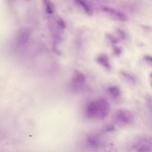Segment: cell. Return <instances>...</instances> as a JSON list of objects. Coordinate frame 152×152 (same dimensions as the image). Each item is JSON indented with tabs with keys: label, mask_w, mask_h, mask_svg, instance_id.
<instances>
[{
	"label": "cell",
	"mask_w": 152,
	"mask_h": 152,
	"mask_svg": "<svg viewBox=\"0 0 152 152\" xmlns=\"http://www.w3.org/2000/svg\"><path fill=\"white\" fill-rule=\"evenodd\" d=\"M97 109L96 117L99 119L105 118L109 113L110 110V105L109 103L104 99H100L97 101Z\"/></svg>",
	"instance_id": "cell-1"
},
{
	"label": "cell",
	"mask_w": 152,
	"mask_h": 152,
	"mask_svg": "<svg viewBox=\"0 0 152 152\" xmlns=\"http://www.w3.org/2000/svg\"><path fill=\"white\" fill-rule=\"evenodd\" d=\"M115 115L117 120L124 123H130L133 118V114L130 111L124 109L118 110L115 112Z\"/></svg>",
	"instance_id": "cell-2"
},
{
	"label": "cell",
	"mask_w": 152,
	"mask_h": 152,
	"mask_svg": "<svg viewBox=\"0 0 152 152\" xmlns=\"http://www.w3.org/2000/svg\"><path fill=\"white\" fill-rule=\"evenodd\" d=\"M102 10L117 20L124 22L128 20L126 14L113 8L105 6L102 7Z\"/></svg>",
	"instance_id": "cell-3"
},
{
	"label": "cell",
	"mask_w": 152,
	"mask_h": 152,
	"mask_svg": "<svg viewBox=\"0 0 152 152\" xmlns=\"http://www.w3.org/2000/svg\"><path fill=\"white\" fill-rule=\"evenodd\" d=\"M85 82V77L81 73L76 71L72 77V83L74 90H77L81 88Z\"/></svg>",
	"instance_id": "cell-4"
},
{
	"label": "cell",
	"mask_w": 152,
	"mask_h": 152,
	"mask_svg": "<svg viewBox=\"0 0 152 152\" xmlns=\"http://www.w3.org/2000/svg\"><path fill=\"white\" fill-rule=\"evenodd\" d=\"M97 109V101L90 102L88 105L86 110V115L88 118L96 117Z\"/></svg>",
	"instance_id": "cell-5"
},
{
	"label": "cell",
	"mask_w": 152,
	"mask_h": 152,
	"mask_svg": "<svg viewBox=\"0 0 152 152\" xmlns=\"http://www.w3.org/2000/svg\"><path fill=\"white\" fill-rule=\"evenodd\" d=\"M30 30L28 28H23L19 31L18 34V42L20 44L25 43L30 36Z\"/></svg>",
	"instance_id": "cell-6"
},
{
	"label": "cell",
	"mask_w": 152,
	"mask_h": 152,
	"mask_svg": "<svg viewBox=\"0 0 152 152\" xmlns=\"http://www.w3.org/2000/svg\"><path fill=\"white\" fill-rule=\"evenodd\" d=\"M97 62L106 69H109L110 68V66L109 62L107 56L105 55H101L97 58Z\"/></svg>",
	"instance_id": "cell-7"
},
{
	"label": "cell",
	"mask_w": 152,
	"mask_h": 152,
	"mask_svg": "<svg viewBox=\"0 0 152 152\" xmlns=\"http://www.w3.org/2000/svg\"><path fill=\"white\" fill-rule=\"evenodd\" d=\"M76 3L82 7L86 13L89 15L93 14V11L89 5L85 1L81 0L75 1Z\"/></svg>",
	"instance_id": "cell-8"
},
{
	"label": "cell",
	"mask_w": 152,
	"mask_h": 152,
	"mask_svg": "<svg viewBox=\"0 0 152 152\" xmlns=\"http://www.w3.org/2000/svg\"><path fill=\"white\" fill-rule=\"evenodd\" d=\"M109 93L112 98H117L120 94V90L118 87L116 86H111L108 89Z\"/></svg>",
	"instance_id": "cell-9"
},
{
	"label": "cell",
	"mask_w": 152,
	"mask_h": 152,
	"mask_svg": "<svg viewBox=\"0 0 152 152\" xmlns=\"http://www.w3.org/2000/svg\"><path fill=\"white\" fill-rule=\"evenodd\" d=\"M122 76L131 84L134 85L136 83V80L134 77L131 74L124 71L121 72Z\"/></svg>",
	"instance_id": "cell-10"
},
{
	"label": "cell",
	"mask_w": 152,
	"mask_h": 152,
	"mask_svg": "<svg viewBox=\"0 0 152 152\" xmlns=\"http://www.w3.org/2000/svg\"><path fill=\"white\" fill-rule=\"evenodd\" d=\"M46 12L48 14L53 13L54 12V7L53 4L49 1L45 0Z\"/></svg>",
	"instance_id": "cell-11"
},
{
	"label": "cell",
	"mask_w": 152,
	"mask_h": 152,
	"mask_svg": "<svg viewBox=\"0 0 152 152\" xmlns=\"http://www.w3.org/2000/svg\"><path fill=\"white\" fill-rule=\"evenodd\" d=\"M106 37L108 40L112 44H115L118 42V39L111 34H106Z\"/></svg>",
	"instance_id": "cell-12"
},
{
	"label": "cell",
	"mask_w": 152,
	"mask_h": 152,
	"mask_svg": "<svg viewBox=\"0 0 152 152\" xmlns=\"http://www.w3.org/2000/svg\"><path fill=\"white\" fill-rule=\"evenodd\" d=\"M122 52L121 48L118 46H115L113 48V53L116 56H118L121 55Z\"/></svg>",
	"instance_id": "cell-13"
},
{
	"label": "cell",
	"mask_w": 152,
	"mask_h": 152,
	"mask_svg": "<svg viewBox=\"0 0 152 152\" xmlns=\"http://www.w3.org/2000/svg\"><path fill=\"white\" fill-rule=\"evenodd\" d=\"M117 31L119 37L122 39H124L126 37V35L125 33L121 30L118 29L117 30Z\"/></svg>",
	"instance_id": "cell-14"
},
{
	"label": "cell",
	"mask_w": 152,
	"mask_h": 152,
	"mask_svg": "<svg viewBox=\"0 0 152 152\" xmlns=\"http://www.w3.org/2000/svg\"><path fill=\"white\" fill-rule=\"evenodd\" d=\"M58 24L60 27L64 29L66 27V24L63 20L62 19H59L58 21Z\"/></svg>",
	"instance_id": "cell-15"
},
{
	"label": "cell",
	"mask_w": 152,
	"mask_h": 152,
	"mask_svg": "<svg viewBox=\"0 0 152 152\" xmlns=\"http://www.w3.org/2000/svg\"><path fill=\"white\" fill-rule=\"evenodd\" d=\"M144 59L152 64V56L146 55L144 57Z\"/></svg>",
	"instance_id": "cell-16"
},
{
	"label": "cell",
	"mask_w": 152,
	"mask_h": 152,
	"mask_svg": "<svg viewBox=\"0 0 152 152\" xmlns=\"http://www.w3.org/2000/svg\"><path fill=\"white\" fill-rule=\"evenodd\" d=\"M148 150V148L147 147L144 146L139 150V152H147Z\"/></svg>",
	"instance_id": "cell-17"
},
{
	"label": "cell",
	"mask_w": 152,
	"mask_h": 152,
	"mask_svg": "<svg viewBox=\"0 0 152 152\" xmlns=\"http://www.w3.org/2000/svg\"><path fill=\"white\" fill-rule=\"evenodd\" d=\"M106 129L107 131H110L113 130L114 127L113 126L109 125L106 126Z\"/></svg>",
	"instance_id": "cell-18"
},
{
	"label": "cell",
	"mask_w": 152,
	"mask_h": 152,
	"mask_svg": "<svg viewBox=\"0 0 152 152\" xmlns=\"http://www.w3.org/2000/svg\"><path fill=\"white\" fill-rule=\"evenodd\" d=\"M149 78L150 83L152 86V72L150 74Z\"/></svg>",
	"instance_id": "cell-19"
}]
</instances>
